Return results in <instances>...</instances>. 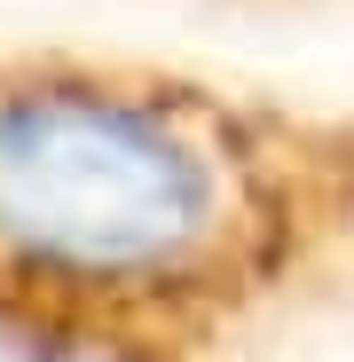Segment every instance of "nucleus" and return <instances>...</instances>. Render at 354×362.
I'll use <instances>...</instances> for the list:
<instances>
[{
    "mask_svg": "<svg viewBox=\"0 0 354 362\" xmlns=\"http://www.w3.org/2000/svg\"><path fill=\"white\" fill-rule=\"evenodd\" d=\"M354 276V118L126 55H0V346L252 362Z\"/></svg>",
    "mask_w": 354,
    "mask_h": 362,
    "instance_id": "nucleus-1",
    "label": "nucleus"
}]
</instances>
